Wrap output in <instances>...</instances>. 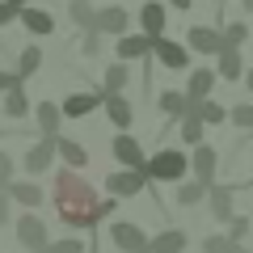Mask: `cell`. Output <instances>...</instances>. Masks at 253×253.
I'll return each instance as SVG.
<instances>
[{"mask_svg": "<svg viewBox=\"0 0 253 253\" xmlns=\"http://www.w3.org/2000/svg\"><path fill=\"white\" fill-rule=\"evenodd\" d=\"M51 203H55V215L72 228V232H89L93 224H101L106 215H114L123 199H114V194L101 199L97 190L81 177V169H59L51 177Z\"/></svg>", "mask_w": 253, "mask_h": 253, "instance_id": "cell-1", "label": "cell"}, {"mask_svg": "<svg viewBox=\"0 0 253 253\" xmlns=\"http://www.w3.org/2000/svg\"><path fill=\"white\" fill-rule=\"evenodd\" d=\"M144 173H148V181H165V186H177L181 177H190V152H181V148H156L152 156L144 161Z\"/></svg>", "mask_w": 253, "mask_h": 253, "instance_id": "cell-2", "label": "cell"}, {"mask_svg": "<svg viewBox=\"0 0 253 253\" xmlns=\"http://www.w3.org/2000/svg\"><path fill=\"white\" fill-rule=\"evenodd\" d=\"M144 190H152L144 169H123L118 165V173H106V194H114V199H135Z\"/></svg>", "mask_w": 253, "mask_h": 253, "instance_id": "cell-3", "label": "cell"}, {"mask_svg": "<svg viewBox=\"0 0 253 253\" xmlns=\"http://www.w3.org/2000/svg\"><path fill=\"white\" fill-rule=\"evenodd\" d=\"M13 232H17V245H21L26 253H42V249H46V241H51V232H46V219H42V215H34V211L17 215Z\"/></svg>", "mask_w": 253, "mask_h": 253, "instance_id": "cell-4", "label": "cell"}, {"mask_svg": "<svg viewBox=\"0 0 253 253\" xmlns=\"http://www.w3.org/2000/svg\"><path fill=\"white\" fill-rule=\"evenodd\" d=\"M55 139H59V135H38L34 144H30L26 161H21V169H26L34 181L42 177V173H51V169H55V156H59V152H55Z\"/></svg>", "mask_w": 253, "mask_h": 253, "instance_id": "cell-5", "label": "cell"}, {"mask_svg": "<svg viewBox=\"0 0 253 253\" xmlns=\"http://www.w3.org/2000/svg\"><path fill=\"white\" fill-rule=\"evenodd\" d=\"M152 55L161 59V68H169V72H190V46L177 42V38H152Z\"/></svg>", "mask_w": 253, "mask_h": 253, "instance_id": "cell-6", "label": "cell"}, {"mask_svg": "<svg viewBox=\"0 0 253 253\" xmlns=\"http://www.w3.org/2000/svg\"><path fill=\"white\" fill-rule=\"evenodd\" d=\"M110 156H114V165H123V169H144V144H139L131 131H118L114 139H110Z\"/></svg>", "mask_w": 253, "mask_h": 253, "instance_id": "cell-7", "label": "cell"}, {"mask_svg": "<svg viewBox=\"0 0 253 253\" xmlns=\"http://www.w3.org/2000/svg\"><path fill=\"white\" fill-rule=\"evenodd\" d=\"M110 245L123 253H144L148 249V232L139 224H131V219H114L110 224Z\"/></svg>", "mask_w": 253, "mask_h": 253, "instance_id": "cell-8", "label": "cell"}, {"mask_svg": "<svg viewBox=\"0 0 253 253\" xmlns=\"http://www.w3.org/2000/svg\"><path fill=\"white\" fill-rule=\"evenodd\" d=\"M215 169H219V152L207 144V139L190 148V177H199L203 186H211V181H215Z\"/></svg>", "mask_w": 253, "mask_h": 253, "instance_id": "cell-9", "label": "cell"}, {"mask_svg": "<svg viewBox=\"0 0 253 253\" xmlns=\"http://www.w3.org/2000/svg\"><path fill=\"white\" fill-rule=\"evenodd\" d=\"M207 211H211V219L228 224V219L236 215V186H219V181H211V186H207Z\"/></svg>", "mask_w": 253, "mask_h": 253, "instance_id": "cell-10", "label": "cell"}, {"mask_svg": "<svg viewBox=\"0 0 253 253\" xmlns=\"http://www.w3.org/2000/svg\"><path fill=\"white\" fill-rule=\"evenodd\" d=\"M186 46L194 55H219L224 51V34H219V26H190L186 30Z\"/></svg>", "mask_w": 253, "mask_h": 253, "instance_id": "cell-11", "label": "cell"}, {"mask_svg": "<svg viewBox=\"0 0 253 253\" xmlns=\"http://www.w3.org/2000/svg\"><path fill=\"white\" fill-rule=\"evenodd\" d=\"M101 106V89H81V93H68V97L59 101V110H63V118H89L93 110Z\"/></svg>", "mask_w": 253, "mask_h": 253, "instance_id": "cell-12", "label": "cell"}, {"mask_svg": "<svg viewBox=\"0 0 253 253\" xmlns=\"http://www.w3.org/2000/svg\"><path fill=\"white\" fill-rule=\"evenodd\" d=\"M165 26H169V4H165V0H144V4H139V30H144L148 38H161Z\"/></svg>", "mask_w": 253, "mask_h": 253, "instance_id": "cell-13", "label": "cell"}, {"mask_svg": "<svg viewBox=\"0 0 253 253\" xmlns=\"http://www.w3.org/2000/svg\"><path fill=\"white\" fill-rule=\"evenodd\" d=\"M126 30H131V13H126L123 4H97V34L118 38V34H126Z\"/></svg>", "mask_w": 253, "mask_h": 253, "instance_id": "cell-14", "label": "cell"}, {"mask_svg": "<svg viewBox=\"0 0 253 253\" xmlns=\"http://www.w3.org/2000/svg\"><path fill=\"white\" fill-rule=\"evenodd\" d=\"M101 110H106V118L118 126V131H131V123H135V106H131L123 93H101Z\"/></svg>", "mask_w": 253, "mask_h": 253, "instance_id": "cell-15", "label": "cell"}, {"mask_svg": "<svg viewBox=\"0 0 253 253\" xmlns=\"http://www.w3.org/2000/svg\"><path fill=\"white\" fill-rule=\"evenodd\" d=\"M114 51H118V59L123 63H131V59H148L152 55V38L139 30V34H118L114 38Z\"/></svg>", "mask_w": 253, "mask_h": 253, "instance_id": "cell-16", "label": "cell"}, {"mask_svg": "<svg viewBox=\"0 0 253 253\" xmlns=\"http://www.w3.org/2000/svg\"><path fill=\"white\" fill-rule=\"evenodd\" d=\"M17 21H21V26H26L34 38H51V34H55V17H51V9H34V4H21Z\"/></svg>", "mask_w": 253, "mask_h": 253, "instance_id": "cell-17", "label": "cell"}, {"mask_svg": "<svg viewBox=\"0 0 253 253\" xmlns=\"http://www.w3.org/2000/svg\"><path fill=\"white\" fill-rule=\"evenodd\" d=\"M186 228H161L156 236H148V253H186Z\"/></svg>", "mask_w": 253, "mask_h": 253, "instance_id": "cell-18", "label": "cell"}, {"mask_svg": "<svg viewBox=\"0 0 253 253\" xmlns=\"http://www.w3.org/2000/svg\"><path fill=\"white\" fill-rule=\"evenodd\" d=\"M215 68H190L186 72V97L190 101H203V97H211V89H215Z\"/></svg>", "mask_w": 253, "mask_h": 253, "instance_id": "cell-19", "label": "cell"}, {"mask_svg": "<svg viewBox=\"0 0 253 253\" xmlns=\"http://www.w3.org/2000/svg\"><path fill=\"white\" fill-rule=\"evenodd\" d=\"M215 76L219 81H245V55L241 46H224L215 55Z\"/></svg>", "mask_w": 253, "mask_h": 253, "instance_id": "cell-20", "label": "cell"}, {"mask_svg": "<svg viewBox=\"0 0 253 253\" xmlns=\"http://www.w3.org/2000/svg\"><path fill=\"white\" fill-rule=\"evenodd\" d=\"M173 203H177V207H203V203H207V186H203L199 177H181L177 186H173Z\"/></svg>", "mask_w": 253, "mask_h": 253, "instance_id": "cell-21", "label": "cell"}, {"mask_svg": "<svg viewBox=\"0 0 253 253\" xmlns=\"http://www.w3.org/2000/svg\"><path fill=\"white\" fill-rule=\"evenodd\" d=\"M9 199L17 203V207H42V186H38L34 177H13L9 181Z\"/></svg>", "mask_w": 253, "mask_h": 253, "instance_id": "cell-22", "label": "cell"}, {"mask_svg": "<svg viewBox=\"0 0 253 253\" xmlns=\"http://www.w3.org/2000/svg\"><path fill=\"white\" fill-rule=\"evenodd\" d=\"M156 106H161V114L169 118V123H177L181 114H190V106H194V101L186 97V89H165L161 97H156Z\"/></svg>", "mask_w": 253, "mask_h": 253, "instance_id": "cell-23", "label": "cell"}, {"mask_svg": "<svg viewBox=\"0 0 253 253\" xmlns=\"http://www.w3.org/2000/svg\"><path fill=\"white\" fill-rule=\"evenodd\" d=\"M177 139H181L186 148L203 144V139H207V123H203L194 110H190V114H181V118H177Z\"/></svg>", "mask_w": 253, "mask_h": 253, "instance_id": "cell-24", "label": "cell"}, {"mask_svg": "<svg viewBox=\"0 0 253 253\" xmlns=\"http://www.w3.org/2000/svg\"><path fill=\"white\" fill-rule=\"evenodd\" d=\"M34 118H38V135H59L63 110L55 106V101H38V106H34Z\"/></svg>", "mask_w": 253, "mask_h": 253, "instance_id": "cell-25", "label": "cell"}, {"mask_svg": "<svg viewBox=\"0 0 253 253\" xmlns=\"http://www.w3.org/2000/svg\"><path fill=\"white\" fill-rule=\"evenodd\" d=\"M68 17H72V26L84 30H97V4L93 0H68Z\"/></svg>", "mask_w": 253, "mask_h": 253, "instance_id": "cell-26", "label": "cell"}, {"mask_svg": "<svg viewBox=\"0 0 253 253\" xmlns=\"http://www.w3.org/2000/svg\"><path fill=\"white\" fill-rule=\"evenodd\" d=\"M55 152H59V161L68 165V169H84L89 165V152H84V144H76V139H55Z\"/></svg>", "mask_w": 253, "mask_h": 253, "instance_id": "cell-27", "label": "cell"}, {"mask_svg": "<svg viewBox=\"0 0 253 253\" xmlns=\"http://www.w3.org/2000/svg\"><path fill=\"white\" fill-rule=\"evenodd\" d=\"M0 97H4V106H0V110H4L13 123H17V118H26L30 110H34V106H30V97H26V84H13V89L0 93Z\"/></svg>", "mask_w": 253, "mask_h": 253, "instance_id": "cell-28", "label": "cell"}, {"mask_svg": "<svg viewBox=\"0 0 253 253\" xmlns=\"http://www.w3.org/2000/svg\"><path fill=\"white\" fill-rule=\"evenodd\" d=\"M126 81H131V68H126L123 59H114L106 72H101V93H123Z\"/></svg>", "mask_w": 253, "mask_h": 253, "instance_id": "cell-29", "label": "cell"}, {"mask_svg": "<svg viewBox=\"0 0 253 253\" xmlns=\"http://www.w3.org/2000/svg\"><path fill=\"white\" fill-rule=\"evenodd\" d=\"M190 110H194V114H199L207 126H219V123H228V106H219L215 97H203V101H194Z\"/></svg>", "mask_w": 253, "mask_h": 253, "instance_id": "cell-30", "label": "cell"}, {"mask_svg": "<svg viewBox=\"0 0 253 253\" xmlns=\"http://www.w3.org/2000/svg\"><path fill=\"white\" fill-rule=\"evenodd\" d=\"M228 123H232L236 131H245V135H253V101H236V106H228Z\"/></svg>", "mask_w": 253, "mask_h": 253, "instance_id": "cell-31", "label": "cell"}, {"mask_svg": "<svg viewBox=\"0 0 253 253\" xmlns=\"http://www.w3.org/2000/svg\"><path fill=\"white\" fill-rule=\"evenodd\" d=\"M38 68H42V46H26V51L17 55V76H26V81H30Z\"/></svg>", "mask_w": 253, "mask_h": 253, "instance_id": "cell-32", "label": "cell"}, {"mask_svg": "<svg viewBox=\"0 0 253 253\" xmlns=\"http://www.w3.org/2000/svg\"><path fill=\"white\" fill-rule=\"evenodd\" d=\"M219 34H224V46H245L249 42V26L245 21H228V26H219Z\"/></svg>", "mask_w": 253, "mask_h": 253, "instance_id": "cell-33", "label": "cell"}, {"mask_svg": "<svg viewBox=\"0 0 253 253\" xmlns=\"http://www.w3.org/2000/svg\"><path fill=\"white\" fill-rule=\"evenodd\" d=\"M232 245H236V241H232L228 232H211L199 249H203V253H232Z\"/></svg>", "mask_w": 253, "mask_h": 253, "instance_id": "cell-34", "label": "cell"}, {"mask_svg": "<svg viewBox=\"0 0 253 253\" xmlns=\"http://www.w3.org/2000/svg\"><path fill=\"white\" fill-rule=\"evenodd\" d=\"M42 253H84V241H76V232H72V236H63V241H46Z\"/></svg>", "mask_w": 253, "mask_h": 253, "instance_id": "cell-35", "label": "cell"}, {"mask_svg": "<svg viewBox=\"0 0 253 253\" xmlns=\"http://www.w3.org/2000/svg\"><path fill=\"white\" fill-rule=\"evenodd\" d=\"M101 38H106V34H97V30H84V38H81V55H84V59L101 55Z\"/></svg>", "mask_w": 253, "mask_h": 253, "instance_id": "cell-36", "label": "cell"}, {"mask_svg": "<svg viewBox=\"0 0 253 253\" xmlns=\"http://www.w3.org/2000/svg\"><path fill=\"white\" fill-rule=\"evenodd\" d=\"M249 228H253V224H249V215H232V219H228V236H232L236 245L249 236Z\"/></svg>", "mask_w": 253, "mask_h": 253, "instance_id": "cell-37", "label": "cell"}, {"mask_svg": "<svg viewBox=\"0 0 253 253\" xmlns=\"http://www.w3.org/2000/svg\"><path fill=\"white\" fill-rule=\"evenodd\" d=\"M9 181H13V156L0 148V190H9Z\"/></svg>", "mask_w": 253, "mask_h": 253, "instance_id": "cell-38", "label": "cell"}, {"mask_svg": "<svg viewBox=\"0 0 253 253\" xmlns=\"http://www.w3.org/2000/svg\"><path fill=\"white\" fill-rule=\"evenodd\" d=\"M17 13H21V4H13V0H0V30L9 26V21H17Z\"/></svg>", "mask_w": 253, "mask_h": 253, "instance_id": "cell-39", "label": "cell"}, {"mask_svg": "<svg viewBox=\"0 0 253 253\" xmlns=\"http://www.w3.org/2000/svg\"><path fill=\"white\" fill-rule=\"evenodd\" d=\"M13 219V199H9V190H0V228H9Z\"/></svg>", "mask_w": 253, "mask_h": 253, "instance_id": "cell-40", "label": "cell"}, {"mask_svg": "<svg viewBox=\"0 0 253 253\" xmlns=\"http://www.w3.org/2000/svg\"><path fill=\"white\" fill-rule=\"evenodd\" d=\"M13 84H26V76H17V72H4V68H0V93H9Z\"/></svg>", "mask_w": 253, "mask_h": 253, "instance_id": "cell-41", "label": "cell"}, {"mask_svg": "<svg viewBox=\"0 0 253 253\" xmlns=\"http://www.w3.org/2000/svg\"><path fill=\"white\" fill-rule=\"evenodd\" d=\"M165 4H173L177 13H186V9H194V0H165Z\"/></svg>", "mask_w": 253, "mask_h": 253, "instance_id": "cell-42", "label": "cell"}, {"mask_svg": "<svg viewBox=\"0 0 253 253\" xmlns=\"http://www.w3.org/2000/svg\"><path fill=\"white\" fill-rule=\"evenodd\" d=\"M245 89L253 93V68H245Z\"/></svg>", "mask_w": 253, "mask_h": 253, "instance_id": "cell-43", "label": "cell"}, {"mask_svg": "<svg viewBox=\"0 0 253 253\" xmlns=\"http://www.w3.org/2000/svg\"><path fill=\"white\" fill-rule=\"evenodd\" d=\"M241 9H245V13H249V17H253V0H241Z\"/></svg>", "mask_w": 253, "mask_h": 253, "instance_id": "cell-44", "label": "cell"}, {"mask_svg": "<svg viewBox=\"0 0 253 253\" xmlns=\"http://www.w3.org/2000/svg\"><path fill=\"white\" fill-rule=\"evenodd\" d=\"M232 253H253V249H245V245H232Z\"/></svg>", "mask_w": 253, "mask_h": 253, "instance_id": "cell-45", "label": "cell"}, {"mask_svg": "<svg viewBox=\"0 0 253 253\" xmlns=\"http://www.w3.org/2000/svg\"><path fill=\"white\" fill-rule=\"evenodd\" d=\"M13 4H30V0H13Z\"/></svg>", "mask_w": 253, "mask_h": 253, "instance_id": "cell-46", "label": "cell"}, {"mask_svg": "<svg viewBox=\"0 0 253 253\" xmlns=\"http://www.w3.org/2000/svg\"><path fill=\"white\" fill-rule=\"evenodd\" d=\"M249 152H253V135H249Z\"/></svg>", "mask_w": 253, "mask_h": 253, "instance_id": "cell-47", "label": "cell"}, {"mask_svg": "<svg viewBox=\"0 0 253 253\" xmlns=\"http://www.w3.org/2000/svg\"><path fill=\"white\" fill-rule=\"evenodd\" d=\"M144 253H148V249H144Z\"/></svg>", "mask_w": 253, "mask_h": 253, "instance_id": "cell-48", "label": "cell"}]
</instances>
